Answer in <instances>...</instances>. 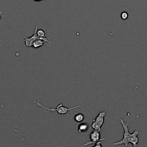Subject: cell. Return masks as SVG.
<instances>
[{"mask_svg":"<svg viewBox=\"0 0 147 147\" xmlns=\"http://www.w3.org/2000/svg\"><path fill=\"white\" fill-rule=\"evenodd\" d=\"M119 121L121 122V123L122 124V126L123 128V131H124V133H123V139L121 141L117 142H115L113 144L114 146H117V145H125L126 147L129 146V144L131 143V144H133L134 146H137L138 143L139 142V139L138 136L140 134L139 129H136L135 130L133 133L131 134L129 131V123H125L124 121L122 119H119Z\"/></svg>","mask_w":147,"mask_h":147,"instance_id":"1","label":"cell"},{"mask_svg":"<svg viewBox=\"0 0 147 147\" xmlns=\"http://www.w3.org/2000/svg\"><path fill=\"white\" fill-rule=\"evenodd\" d=\"M34 105L37 106H38V107L42 108V109H43L44 110H45V111H50V112L56 111L57 113H58L59 114H60V115L66 114V115H67V116L70 118L72 117V116H70V115L68 114V112L70 111H72V110H73V109H77V108H79V107H80V106H83V104H80V105H78V106H75V107H72V108H70V109H69V108L65 107V106L63 105V103H60V104H59L56 108H47V107H45V106H43L42 104H41V103H40L38 100H36V101H34Z\"/></svg>","mask_w":147,"mask_h":147,"instance_id":"2","label":"cell"},{"mask_svg":"<svg viewBox=\"0 0 147 147\" xmlns=\"http://www.w3.org/2000/svg\"><path fill=\"white\" fill-rule=\"evenodd\" d=\"M37 29H38V27H37V26H36L32 35L30 37H24V44H25L26 47H32L33 42L35 41V40H43L45 42H48V43L51 42H50V40H49L48 38H47V37H39L37 34Z\"/></svg>","mask_w":147,"mask_h":147,"instance_id":"3","label":"cell"},{"mask_svg":"<svg viewBox=\"0 0 147 147\" xmlns=\"http://www.w3.org/2000/svg\"><path fill=\"white\" fill-rule=\"evenodd\" d=\"M106 116V113L105 111H101L99 113V114L95 118L94 120L93 121L91 127L94 130H97L100 131H101V127L104 124L105 121V116Z\"/></svg>","mask_w":147,"mask_h":147,"instance_id":"4","label":"cell"},{"mask_svg":"<svg viewBox=\"0 0 147 147\" xmlns=\"http://www.w3.org/2000/svg\"><path fill=\"white\" fill-rule=\"evenodd\" d=\"M105 140V138L100 137V131L97 130H94L90 133V141H88L86 143L83 144V146H88V145L95 144L96 142H100V141Z\"/></svg>","mask_w":147,"mask_h":147,"instance_id":"5","label":"cell"},{"mask_svg":"<svg viewBox=\"0 0 147 147\" xmlns=\"http://www.w3.org/2000/svg\"><path fill=\"white\" fill-rule=\"evenodd\" d=\"M88 129L89 125L87 123H81L78 128V131L79 133H86L88 131Z\"/></svg>","mask_w":147,"mask_h":147,"instance_id":"6","label":"cell"},{"mask_svg":"<svg viewBox=\"0 0 147 147\" xmlns=\"http://www.w3.org/2000/svg\"><path fill=\"white\" fill-rule=\"evenodd\" d=\"M44 43H45V42L43 41V40H35V41L33 42L32 45V47H34V49L39 48V47H42V46H43Z\"/></svg>","mask_w":147,"mask_h":147,"instance_id":"7","label":"cell"},{"mask_svg":"<svg viewBox=\"0 0 147 147\" xmlns=\"http://www.w3.org/2000/svg\"><path fill=\"white\" fill-rule=\"evenodd\" d=\"M74 119L78 123H81L84 120V116L82 113H78L76 116H74Z\"/></svg>","mask_w":147,"mask_h":147,"instance_id":"8","label":"cell"},{"mask_svg":"<svg viewBox=\"0 0 147 147\" xmlns=\"http://www.w3.org/2000/svg\"><path fill=\"white\" fill-rule=\"evenodd\" d=\"M37 34L39 37H45V32L44 30H41V29H37Z\"/></svg>","mask_w":147,"mask_h":147,"instance_id":"9","label":"cell"},{"mask_svg":"<svg viewBox=\"0 0 147 147\" xmlns=\"http://www.w3.org/2000/svg\"><path fill=\"white\" fill-rule=\"evenodd\" d=\"M121 17L123 20H127L128 17H129V14H128L126 11H123V12L121 14Z\"/></svg>","mask_w":147,"mask_h":147,"instance_id":"10","label":"cell"},{"mask_svg":"<svg viewBox=\"0 0 147 147\" xmlns=\"http://www.w3.org/2000/svg\"><path fill=\"white\" fill-rule=\"evenodd\" d=\"M34 1H42V0H34Z\"/></svg>","mask_w":147,"mask_h":147,"instance_id":"11","label":"cell"},{"mask_svg":"<svg viewBox=\"0 0 147 147\" xmlns=\"http://www.w3.org/2000/svg\"><path fill=\"white\" fill-rule=\"evenodd\" d=\"M0 19H1V17H0Z\"/></svg>","mask_w":147,"mask_h":147,"instance_id":"12","label":"cell"}]
</instances>
